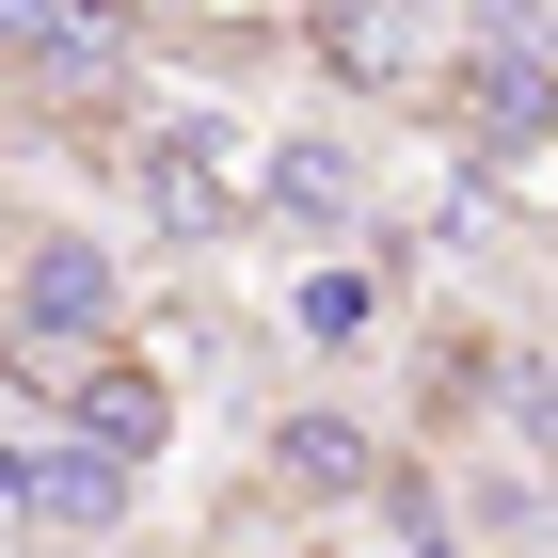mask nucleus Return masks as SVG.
I'll return each instance as SVG.
<instances>
[{
    "mask_svg": "<svg viewBox=\"0 0 558 558\" xmlns=\"http://www.w3.org/2000/svg\"><path fill=\"white\" fill-rule=\"evenodd\" d=\"M256 175H271V144L223 129V112H160V129L129 144V192H144L160 240H223V223L256 208Z\"/></svg>",
    "mask_w": 558,
    "mask_h": 558,
    "instance_id": "1",
    "label": "nucleus"
},
{
    "mask_svg": "<svg viewBox=\"0 0 558 558\" xmlns=\"http://www.w3.org/2000/svg\"><path fill=\"white\" fill-rule=\"evenodd\" d=\"M81 336H112V256L81 223H33L16 288H0V351H81Z\"/></svg>",
    "mask_w": 558,
    "mask_h": 558,
    "instance_id": "2",
    "label": "nucleus"
},
{
    "mask_svg": "<svg viewBox=\"0 0 558 558\" xmlns=\"http://www.w3.org/2000/svg\"><path fill=\"white\" fill-rule=\"evenodd\" d=\"M64 430H96L112 463H144V447L175 430V384L160 367H81V384H64Z\"/></svg>",
    "mask_w": 558,
    "mask_h": 558,
    "instance_id": "4",
    "label": "nucleus"
},
{
    "mask_svg": "<svg viewBox=\"0 0 558 558\" xmlns=\"http://www.w3.org/2000/svg\"><path fill=\"white\" fill-rule=\"evenodd\" d=\"M0 511L33 526V543H96V526L129 511V463H112L96 430H64V447H0Z\"/></svg>",
    "mask_w": 558,
    "mask_h": 558,
    "instance_id": "3",
    "label": "nucleus"
},
{
    "mask_svg": "<svg viewBox=\"0 0 558 558\" xmlns=\"http://www.w3.org/2000/svg\"><path fill=\"white\" fill-rule=\"evenodd\" d=\"M271 478H288V495H351V478H367V430L351 415H288L271 430Z\"/></svg>",
    "mask_w": 558,
    "mask_h": 558,
    "instance_id": "6",
    "label": "nucleus"
},
{
    "mask_svg": "<svg viewBox=\"0 0 558 558\" xmlns=\"http://www.w3.org/2000/svg\"><path fill=\"white\" fill-rule=\"evenodd\" d=\"M511 430H526V447H543V463H558V367H543V351H526V367H511Z\"/></svg>",
    "mask_w": 558,
    "mask_h": 558,
    "instance_id": "8",
    "label": "nucleus"
},
{
    "mask_svg": "<svg viewBox=\"0 0 558 558\" xmlns=\"http://www.w3.org/2000/svg\"><path fill=\"white\" fill-rule=\"evenodd\" d=\"M319 64L336 81H399V0H319Z\"/></svg>",
    "mask_w": 558,
    "mask_h": 558,
    "instance_id": "7",
    "label": "nucleus"
},
{
    "mask_svg": "<svg viewBox=\"0 0 558 558\" xmlns=\"http://www.w3.org/2000/svg\"><path fill=\"white\" fill-rule=\"evenodd\" d=\"M256 208H288V223H351V208H367V160H351V144H271Z\"/></svg>",
    "mask_w": 558,
    "mask_h": 558,
    "instance_id": "5",
    "label": "nucleus"
}]
</instances>
